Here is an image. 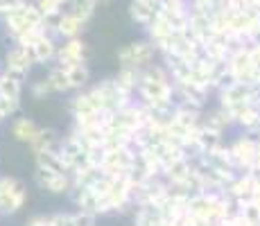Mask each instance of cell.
I'll list each match as a JSON object with an SVG mask.
<instances>
[{
	"instance_id": "6da1fadb",
	"label": "cell",
	"mask_w": 260,
	"mask_h": 226,
	"mask_svg": "<svg viewBox=\"0 0 260 226\" xmlns=\"http://www.w3.org/2000/svg\"><path fill=\"white\" fill-rule=\"evenodd\" d=\"M12 132L16 138H32V124H25V120H18V122H14V127H12Z\"/></svg>"
}]
</instances>
